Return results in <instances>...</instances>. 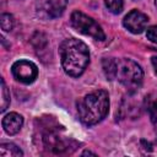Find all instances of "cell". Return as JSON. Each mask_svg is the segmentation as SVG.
<instances>
[{
	"instance_id": "1",
	"label": "cell",
	"mask_w": 157,
	"mask_h": 157,
	"mask_svg": "<svg viewBox=\"0 0 157 157\" xmlns=\"http://www.w3.org/2000/svg\"><path fill=\"white\" fill-rule=\"evenodd\" d=\"M61 65L64 71L74 77L80 76L90 63V53L87 45L76 38H67L59 47Z\"/></svg>"
},
{
	"instance_id": "2",
	"label": "cell",
	"mask_w": 157,
	"mask_h": 157,
	"mask_svg": "<svg viewBox=\"0 0 157 157\" xmlns=\"http://www.w3.org/2000/svg\"><path fill=\"white\" fill-rule=\"evenodd\" d=\"M109 97L103 90L93 91L77 102V113L80 120L85 125H94L99 123L108 113Z\"/></svg>"
},
{
	"instance_id": "3",
	"label": "cell",
	"mask_w": 157,
	"mask_h": 157,
	"mask_svg": "<svg viewBox=\"0 0 157 157\" xmlns=\"http://www.w3.org/2000/svg\"><path fill=\"white\" fill-rule=\"evenodd\" d=\"M115 78H118L129 92H135L142 83L144 72L135 61L130 59H119L117 60Z\"/></svg>"
},
{
	"instance_id": "4",
	"label": "cell",
	"mask_w": 157,
	"mask_h": 157,
	"mask_svg": "<svg viewBox=\"0 0 157 157\" xmlns=\"http://www.w3.org/2000/svg\"><path fill=\"white\" fill-rule=\"evenodd\" d=\"M71 25L76 31H78L85 36H90L97 40L105 39V34L102 27L93 18L88 17L87 15L80 11H74L71 13Z\"/></svg>"
},
{
	"instance_id": "5",
	"label": "cell",
	"mask_w": 157,
	"mask_h": 157,
	"mask_svg": "<svg viewBox=\"0 0 157 157\" xmlns=\"http://www.w3.org/2000/svg\"><path fill=\"white\" fill-rule=\"evenodd\" d=\"M11 71H12L13 77L22 83H32L38 75L37 66L32 61H28V60L16 61L12 65Z\"/></svg>"
},
{
	"instance_id": "6",
	"label": "cell",
	"mask_w": 157,
	"mask_h": 157,
	"mask_svg": "<svg viewBox=\"0 0 157 157\" xmlns=\"http://www.w3.org/2000/svg\"><path fill=\"white\" fill-rule=\"evenodd\" d=\"M148 18L145 13L137 11V10H132L130 11L123 20V25L124 27L130 31L131 33L139 34L141 32H144V29H146Z\"/></svg>"
},
{
	"instance_id": "7",
	"label": "cell",
	"mask_w": 157,
	"mask_h": 157,
	"mask_svg": "<svg viewBox=\"0 0 157 157\" xmlns=\"http://www.w3.org/2000/svg\"><path fill=\"white\" fill-rule=\"evenodd\" d=\"M39 2V10L44 12L48 17L55 18L59 17L65 7H66V0H38Z\"/></svg>"
},
{
	"instance_id": "8",
	"label": "cell",
	"mask_w": 157,
	"mask_h": 157,
	"mask_svg": "<svg viewBox=\"0 0 157 157\" xmlns=\"http://www.w3.org/2000/svg\"><path fill=\"white\" fill-rule=\"evenodd\" d=\"M22 124H23V118L15 112L9 113L2 118V128L9 135L17 134L21 130Z\"/></svg>"
},
{
	"instance_id": "9",
	"label": "cell",
	"mask_w": 157,
	"mask_h": 157,
	"mask_svg": "<svg viewBox=\"0 0 157 157\" xmlns=\"http://www.w3.org/2000/svg\"><path fill=\"white\" fill-rule=\"evenodd\" d=\"M23 152L13 144H1L0 156L1 157H21Z\"/></svg>"
},
{
	"instance_id": "10",
	"label": "cell",
	"mask_w": 157,
	"mask_h": 157,
	"mask_svg": "<svg viewBox=\"0 0 157 157\" xmlns=\"http://www.w3.org/2000/svg\"><path fill=\"white\" fill-rule=\"evenodd\" d=\"M103 65V71L107 76L108 80H114L117 75V60L115 59H108L104 58L102 61Z\"/></svg>"
},
{
	"instance_id": "11",
	"label": "cell",
	"mask_w": 157,
	"mask_h": 157,
	"mask_svg": "<svg viewBox=\"0 0 157 157\" xmlns=\"http://www.w3.org/2000/svg\"><path fill=\"white\" fill-rule=\"evenodd\" d=\"M10 104V92L6 87L4 78H1V113H4Z\"/></svg>"
},
{
	"instance_id": "12",
	"label": "cell",
	"mask_w": 157,
	"mask_h": 157,
	"mask_svg": "<svg viewBox=\"0 0 157 157\" xmlns=\"http://www.w3.org/2000/svg\"><path fill=\"white\" fill-rule=\"evenodd\" d=\"M0 26L1 29L5 32H9L13 27V17L10 13H2L0 16Z\"/></svg>"
},
{
	"instance_id": "13",
	"label": "cell",
	"mask_w": 157,
	"mask_h": 157,
	"mask_svg": "<svg viewBox=\"0 0 157 157\" xmlns=\"http://www.w3.org/2000/svg\"><path fill=\"white\" fill-rule=\"evenodd\" d=\"M107 9L113 13H120L124 6L123 0H104Z\"/></svg>"
},
{
	"instance_id": "14",
	"label": "cell",
	"mask_w": 157,
	"mask_h": 157,
	"mask_svg": "<svg viewBox=\"0 0 157 157\" xmlns=\"http://www.w3.org/2000/svg\"><path fill=\"white\" fill-rule=\"evenodd\" d=\"M148 113H150V118H151V121L153 124V128L157 132V102L152 103L148 108Z\"/></svg>"
},
{
	"instance_id": "15",
	"label": "cell",
	"mask_w": 157,
	"mask_h": 157,
	"mask_svg": "<svg viewBox=\"0 0 157 157\" xmlns=\"http://www.w3.org/2000/svg\"><path fill=\"white\" fill-rule=\"evenodd\" d=\"M146 36L147 39H150L153 43H157V26H151L150 28H147Z\"/></svg>"
},
{
	"instance_id": "16",
	"label": "cell",
	"mask_w": 157,
	"mask_h": 157,
	"mask_svg": "<svg viewBox=\"0 0 157 157\" xmlns=\"http://www.w3.org/2000/svg\"><path fill=\"white\" fill-rule=\"evenodd\" d=\"M152 65H153V67H155V70L157 72V56H153L152 58Z\"/></svg>"
},
{
	"instance_id": "17",
	"label": "cell",
	"mask_w": 157,
	"mask_h": 157,
	"mask_svg": "<svg viewBox=\"0 0 157 157\" xmlns=\"http://www.w3.org/2000/svg\"><path fill=\"white\" fill-rule=\"evenodd\" d=\"M86 155H94V156H96V153H93V152H90V151H85V152L82 153V156H86Z\"/></svg>"
},
{
	"instance_id": "18",
	"label": "cell",
	"mask_w": 157,
	"mask_h": 157,
	"mask_svg": "<svg viewBox=\"0 0 157 157\" xmlns=\"http://www.w3.org/2000/svg\"><path fill=\"white\" fill-rule=\"evenodd\" d=\"M155 4H156V7H157V0H155Z\"/></svg>"
},
{
	"instance_id": "19",
	"label": "cell",
	"mask_w": 157,
	"mask_h": 157,
	"mask_svg": "<svg viewBox=\"0 0 157 157\" xmlns=\"http://www.w3.org/2000/svg\"><path fill=\"white\" fill-rule=\"evenodd\" d=\"M135 1H136V0H135Z\"/></svg>"
}]
</instances>
